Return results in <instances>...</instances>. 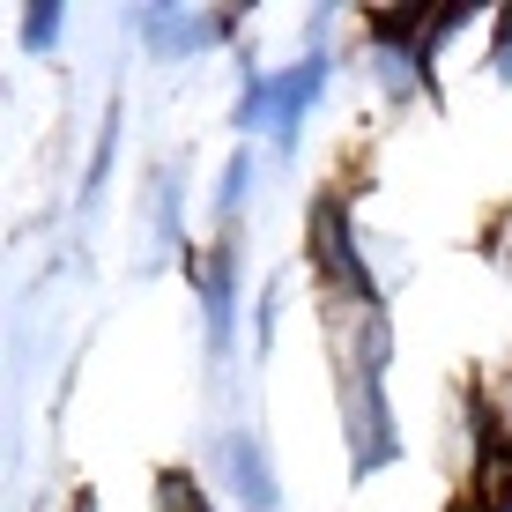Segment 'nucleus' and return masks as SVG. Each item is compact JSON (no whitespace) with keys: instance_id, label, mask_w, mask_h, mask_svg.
<instances>
[{"instance_id":"1","label":"nucleus","mask_w":512,"mask_h":512,"mask_svg":"<svg viewBox=\"0 0 512 512\" xmlns=\"http://www.w3.org/2000/svg\"><path fill=\"white\" fill-rule=\"evenodd\" d=\"M379 372H386V320L372 312V320H364V357L349 364V453H357V468H379L386 453H394L386 401H379Z\"/></svg>"},{"instance_id":"4","label":"nucleus","mask_w":512,"mask_h":512,"mask_svg":"<svg viewBox=\"0 0 512 512\" xmlns=\"http://www.w3.org/2000/svg\"><path fill=\"white\" fill-rule=\"evenodd\" d=\"M320 260H327L334 282H349V290L364 297V268L349 260V238H342V216H334V208H320Z\"/></svg>"},{"instance_id":"9","label":"nucleus","mask_w":512,"mask_h":512,"mask_svg":"<svg viewBox=\"0 0 512 512\" xmlns=\"http://www.w3.org/2000/svg\"><path fill=\"white\" fill-rule=\"evenodd\" d=\"M498 75L512 82V15H505V38H498Z\"/></svg>"},{"instance_id":"2","label":"nucleus","mask_w":512,"mask_h":512,"mask_svg":"<svg viewBox=\"0 0 512 512\" xmlns=\"http://www.w3.org/2000/svg\"><path fill=\"white\" fill-rule=\"evenodd\" d=\"M327 82V67L320 60H305L297 75H275V82H253L245 90V112H238V127H275V141L290 149L297 141V112L312 104V90Z\"/></svg>"},{"instance_id":"8","label":"nucleus","mask_w":512,"mask_h":512,"mask_svg":"<svg viewBox=\"0 0 512 512\" xmlns=\"http://www.w3.org/2000/svg\"><path fill=\"white\" fill-rule=\"evenodd\" d=\"M52 30H60V8H52V0H45V8H30V23H23V38H30V45H45V38H52Z\"/></svg>"},{"instance_id":"6","label":"nucleus","mask_w":512,"mask_h":512,"mask_svg":"<svg viewBox=\"0 0 512 512\" xmlns=\"http://www.w3.org/2000/svg\"><path fill=\"white\" fill-rule=\"evenodd\" d=\"M149 38L164 45V52H201L208 38H216V23H201V15H156Z\"/></svg>"},{"instance_id":"7","label":"nucleus","mask_w":512,"mask_h":512,"mask_svg":"<svg viewBox=\"0 0 512 512\" xmlns=\"http://www.w3.org/2000/svg\"><path fill=\"white\" fill-rule=\"evenodd\" d=\"M156 512H201V490H193L186 475H164V483H156Z\"/></svg>"},{"instance_id":"3","label":"nucleus","mask_w":512,"mask_h":512,"mask_svg":"<svg viewBox=\"0 0 512 512\" xmlns=\"http://www.w3.org/2000/svg\"><path fill=\"white\" fill-rule=\"evenodd\" d=\"M223 461H231V483H238V498L253 505V512H268V505H275V475H268V453H260V438H253V431H238L231 446H223Z\"/></svg>"},{"instance_id":"5","label":"nucleus","mask_w":512,"mask_h":512,"mask_svg":"<svg viewBox=\"0 0 512 512\" xmlns=\"http://www.w3.org/2000/svg\"><path fill=\"white\" fill-rule=\"evenodd\" d=\"M208 342L231 349V253H216L208 268Z\"/></svg>"}]
</instances>
